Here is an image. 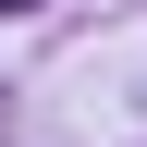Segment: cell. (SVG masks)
<instances>
[{"instance_id":"6da1fadb","label":"cell","mask_w":147,"mask_h":147,"mask_svg":"<svg viewBox=\"0 0 147 147\" xmlns=\"http://www.w3.org/2000/svg\"><path fill=\"white\" fill-rule=\"evenodd\" d=\"M0 12H37V0H0Z\"/></svg>"}]
</instances>
